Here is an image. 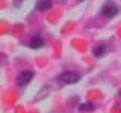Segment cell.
<instances>
[{
	"label": "cell",
	"instance_id": "cell-9",
	"mask_svg": "<svg viewBox=\"0 0 121 113\" xmlns=\"http://www.w3.org/2000/svg\"><path fill=\"white\" fill-rule=\"evenodd\" d=\"M80 2H82V0H80Z\"/></svg>",
	"mask_w": 121,
	"mask_h": 113
},
{
	"label": "cell",
	"instance_id": "cell-2",
	"mask_svg": "<svg viewBox=\"0 0 121 113\" xmlns=\"http://www.w3.org/2000/svg\"><path fill=\"white\" fill-rule=\"evenodd\" d=\"M59 80L64 83V85H74L80 80V74L73 73V71H67V73L59 75Z\"/></svg>",
	"mask_w": 121,
	"mask_h": 113
},
{
	"label": "cell",
	"instance_id": "cell-4",
	"mask_svg": "<svg viewBox=\"0 0 121 113\" xmlns=\"http://www.w3.org/2000/svg\"><path fill=\"white\" fill-rule=\"evenodd\" d=\"M92 53H94V56H95V57H101V56L106 53V45H104V44H97V45H94Z\"/></svg>",
	"mask_w": 121,
	"mask_h": 113
},
{
	"label": "cell",
	"instance_id": "cell-8",
	"mask_svg": "<svg viewBox=\"0 0 121 113\" xmlns=\"http://www.w3.org/2000/svg\"><path fill=\"white\" fill-rule=\"evenodd\" d=\"M120 93H121V89H120Z\"/></svg>",
	"mask_w": 121,
	"mask_h": 113
},
{
	"label": "cell",
	"instance_id": "cell-1",
	"mask_svg": "<svg viewBox=\"0 0 121 113\" xmlns=\"http://www.w3.org/2000/svg\"><path fill=\"white\" fill-rule=\"evenodd\" d=\"M101 12H103V15H106V17L112 18V17H115V15H118L120 8H118V5H117L115 2L108 0V2H104L103 6H101Z\"/></svg>",
	"mask_w": 121,
	"mask_h": 113
},
{
	"label": "cell",
	"instance_id": "cell-6",
	"mask_svg": "<svg viewBox=\"0 0 121 113\" xmlns=\"http://www.w3.org/2000/svg\"><path fill=\"white\" fill-rule=\"evenodd\" d=\"M52 6V0H38L36 2V9L39 11H47Z\"/></svg>",
	"mask_w": 121,
	"mask_h": 113
},
{
	"label": "cell",
	"instance_id": "cell-3",
	"mask_svg": "<svg viewBox=\"0 0 121 113\" xmlns=\"http://www.w3.org/2000/svg\"><path fill=\"white\" fill-rule=\"evenodd\" d=\"M32 78H33L32 71H23V73H20L18 77H17V85L18 86H26V85H29V83L32 81Z\"/></svg>",
	"mask_w": 121,
	"mask_h": 113
},
{
	"label": "cell",
	"instance_id": "cell-7",
	"mask_svg": "<svg viewBox=\"0 0 121 113\" xmlns=\"http://www.w3.org/2000/svg\"><path fill=\"white\" fill-rule=\"evenodd\" d=\"M79 109H80L82 112H91V110H95V105L92 103H83Z\"/></svg>",
	"mask_w": 121,
	"mask_h": 113
},
{
	"label": "cell",
	"instance_id": "cell-5",
	"mask_svg": "<svg viewBox=\"0 0 121 113\" xmlns=\"http://www.w3.org/2000/svg\"><path fill=\"white\" fill-rule=\"evenodd\" d=\"M43 44H44L43 38L33 36L32 39H30V42H29V47H30V48H41V47H43Z\"/></svg>",
	"mask_w": 121,
	"mask_h": 113
}]
</instances>
